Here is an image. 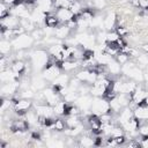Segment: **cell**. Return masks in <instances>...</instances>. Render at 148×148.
I'll use <instances>...</instances> for the list:
<instances>
[{"label":"cell","mask_w":148,"mask_h":148,"mask_svg":"<svg viewBox=\"0 0 148 148\" xmlns=\"http://www.w3.org/2000/svg\"><path fill=\"white\" fill-rule=\"evenodd\" d=\"M20 89V81H10L2 83L1 87V97H10Z\"/></svg>","instance_id":"obj_6"},{"label":"cell","mask_w":148,"mask_h":148,"mask_svg":"<svg viewBox=\"0 0 148 148\" xmlns=\"http://www.w3.org/2000/svg\"><path fill=\"white\" fill-rule=\"evenodd\" d=\"M139 7L141 9H148V0H139Z\"/></svg>","instance_id":"obj_37"},{"label":"cell","mask_w":148,"mask_h":148,"mask_svg":"<svg viewBox=\"0 0 148 148\" xmlns=\"http://www.w3.org/2000/svg\"><path fill=\"white\" fill-rule=\"evenodd\" d=\"M32 105H34V103L31 102V99L18 98L14 104V110L18 117H23L32 108Z\"/></svg>","instance_id":"obj_4"},{"label":"cell","mask_w":148,"mask_h":148,"mask_svg":"<svg viewBox=\"0 0 148 148\" xmlns=\"http://www.w3.org/2000/svg\"><path fill=\"white\" fill-rule=\"evenodd\" d=\"M77 145L81 146V147H91V146H95V138L91 135H82L79 141H77Z\"/></svg>","instance_id":"obj_23"},{"label":"cell","mask_w":148,"mask_h":148,"mask_svg":"<svg viewBox=\"0 0 148 148\" xmlns=\"http://www.w3.org/2000/svg\"><path fill=\"white\" fill-rule=\"evenodd\" d=\"M31 37L35 39V40H42V39H44V37H45V34H44V29L43 28H36V29H34L32 31H31Z\"/></svg>","instance_id":"obj_31"},{"label":"cell","mask_w":148,"mask_h":148,"mask_svg":"<svg viewBox=\"0 0 148 148\" xmlns=\"http://www.w3.org/2000/svg\"><path fill=\"white\" fill-rule=\"evenodd\" d=\"M31 88L34 90H43L46 88V80L40 75V76H34L31 80Z\"/></svg>","instance_id":"obj_17"},{"label":"cell","mask_w":148,"mask_h":148,"mask_svg":"<svg viewBox=\"0 0 148 148\" xmlns=\"http://www.w3.org/2000/svg\"><path fill=\"white\" fill-rule=\"evenodd\" d=\"M21 27L25 30V31H32L34 29H36V23L35 22H32L31 20H30V17L29 18H21Z\"/></svg>","instance_id":"obj_28"},{"label":"cell","mask_w":148,"mask_h":148,"mask_svg":"<svg viewBox=\"0 0 148 148\" xmlns=\"http://www.w3.org/2000/svg\"><path fill=\"white\" fill-rule=\"evenodd\" d=\"M68 108V103L66 101H59L56 105H53V112L56 116H66V111Z\"/></svg>","instance_id":"obj_19"},{"label":"cell","mask_w":148,"mask_h":148,"mask_svg":"<svg viewBox=\"0 0 148 148\" xmlns=\"http://www.w3.org/2000/svg\"><path fill=\"white\" fill-rule=\"evenodd\" d=\"M94 98L89 95H80L75 101V104L81 109V111H90Z\"/></svg>","instance_id":"obj_10"},{"label":"cell","mask_w":148,"mask_h":148,"mask_svg":"<svg viewBox=\"0 0 148 148\" xmlns=\"http://www.w3.org/2000/svg\"><path fill=\"white\" fill-rule=\"evenodd\" d=\"M1 1H3L8 6H15V5H17V0H1Z\"/></svg>","instance_id":"obj_38"},{"label":"cell","mask_w":148,"mask_h":148,"mask_svg":"<svg viewBox=\"0 0 148 148\" xmlns=\"http://www.w3.org/2000/svg\"><path fill=\"white\" fill-rule=\"evenodd\" d=\"M90 111H91V113L97 114V116L108 113V112H110V103L104 97H94Z\"/></svg>","instance_id":"obj_3"},{"label":"cell","mask_w":148,"mask_h":148,"mask_svg":"<svg viewBox=\"0 0 148 148\" xmlns=\"http://www.w3.org/2000/svg\"><path fill=\"white\" fill-rule=\"evenodd\" d=\"M43 94H44V97H45V102L49 105H51V106L56 105L60 101V96L61 95L58 94L52 87H49V88L43 89Z\"/></svg>","instance_id":"obj_7"},{"label":"cell","mask_w":148,"mask_h":148,"mask_svg":"<svg viewBox=\"0 0 148 148\" xmlns=\"http://www.w3.org/2000/svg\"><path fill=\"white\" fill-rule=\"evenodd\" d=\"M54 13L61 23H66L74 17V14L69 8H57Z\"/></svg>","instance_id":"obj_12"},{"label":"cell","mask_w":148,"mask_h":148,"mask_svg":"<svg viewBox=\"0 0 148 148\" xmlns=\"http://www.w3.org/2000/svg\"><path fill=\"white\" fill-rule=\"evenodd\" d=\"M130 56L128 54H126V53H124V52H119L117 56H116V60L120 64V65H124V64H126L127 61H130Z\"/></svg>","instance_id":"obj_36"},{"label":"cell","mask_w":148,"mask_h":148,"mask_svg":"<svg viewBox=\"0 0 148 148\" xmlns=\"http://www.w3.org/2000/svg\"><path fill=\"white\" fill-rule=\"evenodd\" d=\"M114 58L105 52H102V53H96L95 54V60L98 65H109Z\"/></svg>","instance_id":"obj_20"},{"label":"cell","mask_w":148,"mask_h":148,"mask_svg":"<svg viewBox=\"0 0 148 148\" xmlns=\"http://www.w3.org/2000/svg\"><path fill=\"white\" fill-rule=\"evenodd\" d=\"M45 27H50V28H57L58 25L61 24V22L59 21V18L57 17L56 13L54 12H50L46 14V17H45V22H44Z\"/></svg>","instance_id":"obj_16"},{"label":"cell","mask_w":148,"mask_h":148,"mask_svg":"<svg viewBox=\"0 0 148 148\" xmlns=\"http://www.w3.org/2000/svg\"><path fill=\"white\" fill-rule=\"evenodd\" d=\"M65 121H66V126L68 128H74L81 124L79 116H67V119Z\"/></svg>","instance_id":"obj_27"},{"label":"cell","mask_w":148,"mask_h":148,"mask_svg":"<svg viewBox=\"0 0 148 148\" xmlns=\"http://www.w3.org/2000/svg\"><path fill=\"white\" fill-rule=\"evenodd\" d=\"M9 14H10L9 6H8L7 3H5L3 1H1V3H0V17L3 18V17H6V16L9 15Z\"/></svg>","instance_id":"obj_35"},{"label":"cell","mask_w":148,"mask_h":148,"mask_svg":"<svg viewBox=\"0 0 148 148\" xmlns=\"http://www.w3.org/2000/svg\"><path fill=\"white\" fill-rule=\"evenodd\" d=\"M25 68H27V64H25L23 60H15V61L12 64V66H10V69H12L15 74H17V75H20V76L23 75V73L25 72Z\"/></svg>","instance_id":"obj_18"},{"label":"cell","mask_w":148,"mask_h":148,"mask_svg":"<svg viewBox=\"0 0 148 148\" xmlns=\"http://www.w3.org/2000/svg\"><path fill=\"white\" fill-rule=\"evenodd\" d=\"M66 128H67L66 121H64V120L60 119V118H57V119L54 120V124H53V126H52V130H54L56 132H64Z\"/></svg>","instance_id":"obj_30"},{"label":"cell","mask_w":148,"mask_h":148,"mask_svg":"<svg viewBox=\"0 0 148 148\" xmlns=\"http://www.w3.org/2000/svg\"><path fill=\"white\" fill-rule=\"evenodd\" d=\"M134 117H136L140 121L148 120V105H138L134 110Z\"/></svg>","instance_id":"obj_15"},{"label":"cell","mask_w":148,"mask_h":148,"mask_svg":"<svg viewBox=\"0 0 148 148\" xmlns=\"http://www.w3.org/2000/svg\"><path fill=\"white\" fill-rule=\"evenodd\" d=\"M69 76L67 74H60L56 80L52 81V86H57V87H60V88H65L68 86L69 83Z\"/></svg>","instance_id":"obj_22"},{"label":"cell","mask_w":148,"mask_h":148,"mask_svg":"<svg viewBox=\"0 0 148 148\" xmlns=\"http://www.w3.org/2000/svg\"><path fill=\"white\" fill-rule=\"evenodd\" d=\"M146 103H147V105H148V95H147V98H146Z\"/></svg>","instance_id":"obj_40"},{"label":"cell","mask_w":148,"mask_h":148,"mask_svg":"<svg viewBox=\"0 0 148 148\" xmlns=\"http://www.w3.org/2000/svg\"><path fill=\"white\" fill-rule=\"evenodd\" d=\"M120 36L117 34L116 30H111V31H106V43H114Z\"/></svg>","instance_id":"obj_34"},{"label":"cell","mask_w":148,"mask_h":148,"mask_svg":"<svg viewBox=\"0 0 148 148\" xmlns=\"http://www.w3.org/2000/svg\"><path fill=\"white\" fill-rule=\"evenodd\" d=\"M35 90L31 88V89H24V90H21V92H20V95H18V97L20 98H27V99H31V98H34L35 97Z\"/></svg>","instance_id":"obj_32"},{"label":"cell","mask_w":148,"mask_h":148,"mask_svg":"<svg viewBox=\"0 0 148 148\" xmlns=\"http://www.w3.org/2000/svg\"><path fill=\"white\" fill-rule=\"evenodd\" d=\"M106 66H108L109 74H111V75H119L121 73V65L116 60V58Z\"/></svg>","instance_id":"obj_24"},{"label":"cell","mask_w":148,"mask_h":148,"mask_svg":"<svg viewBox=\"0 0 148 148\" xmlns=\"http://www.w3.org/2000/svg\"><path fill=\"white\" fill-rule=\"evenodd\" d=\"M13 49V45H12V40H8V39H1L0 42V52H1V56H7L9 54V52L12 51Z\"/></svg>","instance_id":"obj_25"},{"label":"cell","mask_w":148,"mask_h":148,"mask_svg":"<svg viewBox=\"0 0 148 148\" xmlns=\"http://www.w3.org/2000/svg\"><path fill=\"white\" fill-rule=\"evenodd\" d=\"M90 28L97 30H104V16L96 14L90 21Z\"/></svg>","instance_id":"obj_21"},{"label":"cell","mask_w":148,"mask_h":148,"mask_svg":"<svg viewBox=\"0 0 148 148\" xmlns=\"http://www.w3.org/2000/svg\"><path fill=\"white\" fill-rule=\"evenodd\" d=\"M21 25V18L16 15L9 14L6 17L1 18V27H5L7 29H16Z\"/></svg>","instance_id":"obj_8"},{"label":"cell","mask_w":148,"mask_h":148,"mask_svg":"<svg viewBox=\"0 0 148 148\" xmlns=\"http://www.w3.org/2000/svg\"><path fill=\"white\" fill-rule=\"evenodd\" d=\"M36 7L45 13L56 12L54 7V0H36Z\"/></svg>","instance_id":"obj_14"},{"label":"cell","mask_w":148,"mask_h":148,"mask_svg":"<svg viewBox=\"0 0 148 148\" xmlns=\"http://www.w3.org/2000/svg\"><path fill=\"white\" fill-rule=\"evenodd\" d=\"M135 62L138 65V67H140L141 69L147 68L148 67V53H141L135 58Z\"/></svg>","instance_id":"obj_26"},{"label":"cell","mask_w":148,"mask_h":148,"mask_svg":"<svg viewBox=\"0 0 148 148\" xmlns=\"http://www.w3.org/2000/svg\"><path fill=\"white\" fill-rule=\"evenodd\" d=\"M75 76H76L81 82H86V83H87L88 77H89V69H81V71H79V72L75 74Z\"/></svg>","instance_id":"obj_33"},{"label":"cell","mask_w":148,"mask_h":148,"mask_svg":"<svg viewBox=\"0 0 148 148\" xmlns=\"http://www.w3.org/2000/svg\"><path fill=\"white\" fill-rule=\"evenodd\" d=\"M49 58H50V53L46 50L38 49V50H35L34 52H31L30 53V61H31L30 64L32 66V71L42 72L46 67Z\"/></svg>","instance_id":"obj_1"},{"label":"cell","mask_w":148,"mask_h":148,"mask_svg":"<svg viewBox=\"0 0 148 148\" xmlns=\"http://www.w3.org/2000/svg\"><path fill=\"white\" fill-rule=\"evenodd\" d=\"M141 50L145 52V53H148V42L147 43H143L141 45Z\"/></svg>","instance_id":"obj_39"},{"label":"cell","mask_w":148,"mask_h":148,"mask_svg":"<svg viewBox=\"0 0 148 148\" xmlns=\"http://www.w3.org/2000/svg\"><path fill=\"white\" fill-rule=\"evenodd\" d=\"M72 30L66 25V23H61L57 28H54V36L59 39H66L71 36Z\"/></svg>","instance_id":"obj_13"},{"label":"cell","mask_w":148,"mask_h":148,"mask_svg":"<svg viewBox=\"0 0 148 148\" xmlns=\"http://www.w3.org/2000/svg\"><path fill=\"white\" fill-rule=\"evenodd\" d=\"M117 14L113 10H110L106 13L104 16V30L105 31H111L116 28L117 25Z\"/></svg>","instance_id":"obj_9"},{"label":"cell","mask_w":148,"mask_h":148,"mask_svg":"<svg viewBox=\"0 0 148 148\" xmlns=\"http://www.w3.org/2000/svg\"><path fill=\"white\" fill-rule=\"evenodd\" d=\"M34 43H35V39L31 37V35H28L25 32L16 36L15 38L12 39V45H13V49L15 51L29 49L30 46H32Z\"/></svg>","instance_id":"obj_2"},{"label":"cell","mask_w":148,"mask_h":148,"mask_svg":"<svg viewBox=\"0 0 148 148\" xmlns=\"http://www.w3.org/2000/svg\"><path fill=\"white\" fill-rule=\"evenodd\" d=\"M90 8H95L97 10H102L106 7V0H89V6Z\"/></svg>","instance_id":"obj_29"},{"label":"cell","mask_w":148,"mask_h":148,"mask_svg":"<svg viewBox=\"0 0 148 148\" xmlns=\"http://www.w3.org/2000/svg\"><path fill=\"white\" fill-rule=\"evenodd\" d=\"M32 108L42 117H53V114H54L53 106H51V105H49L46 103H44V104H37V103H35L32 105Z\"/></svg>","instance_id":"obj_11"},{"label":"cell","mask_w":148,"mask_h":148,"mask_svg":"<svg viewBox=\"0 0 148 148\" xmlns=\"http://www.w3.org/2000/svg\"><path fill=\"white\" fill-rule=\"evenodd\" d=\"M61 74V67L59 65H50L46 66L42 71V76L46 81H53Z\"/></svg>","instance_id":"obj_5"}]
</instances>
